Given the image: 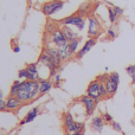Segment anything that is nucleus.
Here are the masks:
<instances>
[{
	"label": "nucleus",
	"mask_w": 135,
	"mask_h": 135,
	"mask_svg": "<svg viewBox=\"0 0 135 135\" xmlns=\"http://www.w3.org/2000/svg\"><path fill=\"white\" fill-rule=\"evenodd\" d=\"M39 95V82L38 81H21L19 90L17 93V97L21 101V103H28L31 101L38 98Z\"/></svg>",
	"instance_id": "f257e3e1"
},
{
	"label": "nucleus",
	"mask_w": 135,
	"mask_h": 135,
	"mask_svg": "<svg viewBox=\"0 0 135 135\" xmlns=\"http://www.w3.org/2000/svg\"><path fill=\"white\" fill-rule=\"evenodd\" d=\"M63 124H64V129H65L66 133H83L84 132V123L76 122L74 120V116L70 113L64 115Z\"/></svg>",
	"instance_id": "f03ea898"
},
{
	"label": "nucleus",
	"mask_w": 135,
	"mask_h": 135,
	"mask_svg": "<svg viewBox=\"0 0 135 135\" xmlns=\"http://www.w3.org/2000/svg\"><path fill=\"white\" fill-rule=\"evenodd\" d=\"M63 7H64V1H62V0H51V1L43 4L42 12L45 16H52V14L59 12Z\"/></svg>",
	"instance_id": "7ed1b4c3"
},
{
	"label": "nucleus",
	"mask_w": 135,
	"mask_h": 135,
	"mask_svg": "<svg viewBox=\"0 0 135 135\" xmlns=\"http://www.w3.org/2000/svg\"><path fill=\"white\" fill-rule=\"evenodd\" d=\"M39 62L44 66H46V68H49V69H50V75H51V77L55 76V75L57 74V69H59V68H61V65H58V64L56 63V61H55V59L52 58V57L50 56V55L47 54L45 50H44V52L40 55Z\"/></svg>",
	"instance_id": "20e7f679"
},
{
	"label": "nucleus",
	"mask_w": 135,
	"mask_h": 135,
	"mask_svg": "<svg viewBox=\"0 0 135 135\" xmlns=\"http://www.w3.org/2000/svg\"><path fill=\"white\" fill-rule=\"evenodd\" d=\"M61 23L65 26H76L78 30H83L84 26H85V20H84V17L81 14H72L66 18L62 19Z\"/></svg>",
	"instance_id": "39448f33"
},
{
	"label": "nucleus",
	"mask_w": 135,
	"mask_h": 135,
	"mask_svg": "<svg viewBox=\"0 0 135 135\" xmlns=\"http://www.w3.org/2000/svg\"><path fill=\"white\" fill-rule=\"evenodd\" d=\"M119 83H120V75L117 72H112L108 76V79L105 81V88H107L108 95L113 96L115 93L117 91L119 88Z\"/></svg>",
	"instance_id": "423d86ee"
},
{
	"label": "nucleus",
	"mask_w": 135,
	"mask_h": 135,
	"mask_svg": "<svg viewBox=\"0 0 135 135\" xmlns=\"http://www.w3.org/2000/svg\"><path fill=\"white\" fill-rule=\"evenodd\" d=\"M79 101H81V103L84 105V108H85L86 115H88V116L93 115V113L95 112L96 107H97L98 101L95 100L94 97H90L89 95H83V96H81Z\"/></svg>",
	"instance_id": "0eeeda50"
},
{
	"label": "nucleus",
	"mask_w": 135,
	"mask_h": 135,
	"mask_svg": "<svg viewBox=\"0 0 135 135\" xmlns=\"http://www.w3.org/2000/svg\"><path fill=\"white\" fill-rule=\"evenodd\" d=\"M86 95H89L90 97H94L97 101L102 97V94H101V82L97 78L89 83L88 88H86Z\"/></svg>",
	"instance_id": "6e6552de"
},
{
	"label": "nucleus",
	"mask_w": 135,
	"mask_h": 135,
	"mask_svg": "<svg viewBox=\"0 0 135 135\" xmlns=\"http://www.w3.org/2000/svg\"><path fill=\"white\" fill-rule=\"evenodd\" d=\"M100 32H101L100 21L95 17H90L89 18V25H88V36L90 38H95L100 35Z\"/></svg>",
	"instance_id": "1a4fd4ad"
},
{
	"label": "nucleus",
	"mask_w": 135,
	"mask_h": 135,
	"mask_svg": "<svg viewBox=\"0 0 135 135\" xmlns=\"http://www.w3.org/2000/svg\"><path fill=\"white\" fill-rule=\"evenodd\" d=\"M95 44H96V38H89V39L86 40L85 43H84L83 47H82V49L79 50V51H77V54H76V58H77V59L83 58L84 55L88 54V52L90 51V50L93 49L94 46H95Z\"/></svg>",
	"instance_id": "9d476101"
},
{
	"label": "nucleus",
	"mask_w": 135,
	"mask_h": 135,
	"mask_svg": "<svg viewBox=\"0 0 135 135\" xmlns=\"http://www.w3.org/2000/svg\"><path fill=\"white\" fill-rule=\"evenodd\" d=\"M51 42L54 43L57 47H59V46H62V45L69 43L66 40V38L64 37V35L62 33L61 28H59V30H57V31H55L54 33H51Z\"/></svg>",
	"instance_id": "9b49d317"
},
{
	"label": "nucleus",
	"mask_w": 135,
	"mask_h": 135,
	"mask_svg": "<svg viewBox=\"0 0 135 135\" xmlns=\"http://www.w3.org/2000/svg\"><path fill=\"white\" fill-rule=\"evenodd\" d=\"M18 77L20 79H26V81H38L39 79V75H36L33 72H31L27 68L25 69H21L20 71L18 72Z\"/></svg>",
	"instance_id": "f8f14e48"
},
{
	"label": "nucleus",
	"mask_w": 135,
	"mask_h": 135,
	"mask_svg": "<svg viewBox=\"0 0 135 135\" xmlns=\"http://www.w3.org/2000/svg\"><path fill=\"white\" fill-rule=\"evenodd\" d=\"M104 123L105 122L103 121L102 116H95V117H93V120H91V122H90L91 129L95 131V132H97V133H101V132L103 131Z\"/></svg>",
	"instance_id": "ddd939ff"
},
{
	"label": "nucleus",
	"mask_w": 135,
	"mask_h": 135,
	"mask_svg": "<svg viewBox=\"0 0 135 135\" xmlns=\"http://www.w3.org/2000/svg\"><path fill=\"white\" fill-rule=\"evenodd\" d=\"M54 86V83H52L50 79H40L39 81V95H45L46 93H49L50 90Z\"/></svg>",
	"instance_id": "4468645a"
},
{
	"label": "nucleus",
	"mask_w": 135,
	"mask_h": 135,
	"mask_svg": "<svg viewBox=\"0 0 135 135\" xmlns=\"http://www.w3.org/2000/svg\"><path fill=\"white\" fill-rule=\"evenodd\" d=\"M38 113H39V109H38L37 107L33 108V109H31L30 112L26 114V116L20 121V126H24V124H26V123H30V122H32L33 120H35L36 117L38 116Z\"/></svg>",
	"instance_id": "2eb2a0df"
},
{
	"label": "nucleus",
	"mask_w": 135,
	"mask_h": 135,
	"mask_svg": "<svg viewBox=\"0 0 135 135\" xmlns=\"http://www.w3.org/2000/svg\"><path fill=\"white\" fill-rule=\"evenodd\" d=\"M21 104V101L17 96H9L6 101V109L7 110H14L19 108Z\"/></svg>",
	"instance_id": "dca6fc26"
},
{
	"label": "nucleus",
	"mask_w": 135,
	"mask_h": 135,
	"mask_svg": "<svg viewBox=\"0 0 135 135\" xmlns=\"http://www.w3.org/2000/svg\"><path fill=\"white\" fill-rule=\"evenodd\" d=\"M58 49V52H59V57H61L62 61H66L71 57V54H70V49H69V44H64L62 46L57 47Z\"/></svg>",
	"instance_id": "f3484780"
},
{
	"label": "nucleus",
	"mask_w": 135,
	"mask_h": 135,
	"mask_svg": "<svg viewBox=\"0 0 135 135\" xmlns=\"http://www.w3.org/2000/svg\"><path fill=\"white\" fill-rule=\"evenodd\" d=\"M61 31H62V33L64 35V37L66 38L68 42H70V40H72V39H75V38H77L76 33H75L74 31H72L71 28L69 27V26L63 25V26L61 27Z\"/></svg>",
	"instance_id": "a211bd4d"
},
{
	"label": "nucleus",
	"mask_w": 135,
	"mask_h": 135,
	"mask_svg": "<svg viewBox=\"0 0 135 135\" xmlns=\"http://www.w3.org/2000/svg\"><path fill=\"white\" fill-rule=\"evenodd\" d=\"M68 44H69V49H70V54H71V56L74 54H77V49H78V45H79L78 38H75V39L70 40Z\"/></svg>",
	"instance_id": "6ab92c4d"
},
{
	"label": "nucleus",
	"mask_w": 135,
	"mask_h": 135,
	"mask_svg": "<svg viewBox=\"0 0 135 135\" xmlns=\"http://www.w3.org/2000/svg\"><path fill=\"white\" fill-rule=\"evenodd\" d=\"M20 83H21V81L17 79V81L14 82L13 84H12L11 90H9V96H17V93H18V90H19V86H20Z\"/></svg>",
	"instance_id": "aec40b11"
},
{
	"label": "nucleus",
	"mask_w": 135,
	"mask_h": 135,
	"mask_svg": "<svg viewBox=\"0 0 135 135\" xmlns=\"http://www.w3.org/2000/svg\"><path fill=\"white\" fill-rule=\"evenodd\" d=\"M126 71L127 74L129 75V77L132 78V84L135 85V64L134 65H129L126 68Z\"/></svg>",
	"instance_id": "412c9836"
},
{
	"label": "nucleus",
	"mask_w": 135,
	"mask_h": 135,
	"mask_svg": "<svg viewBox=\"0 0 135 135\" xmlns=\"http://www.w3.org/2000/svg\"><path fill=\"white\" fill-rule=\"evenodd\" d=\"M108 14H109V20H110V23H112V24H114L115 21H116L117 16H116V14H115L114 8H113V7H108Z\"/></svg>",
	"instance_id": "4be33fe9"
},
{
	"label": "nucleus",
	"mask_w": 135,
	"mask_h": 135,
	"mask_svg": "<svg viewBox=\"0 0 135 135\" xmlns=\"http://www.w3.org/2000/svg\"><path fill=\"white\" fill-rule=\"evenodd\" d=\"M101 116H102L103 121H104L105 123H112V122L114 121V120H113V116L109 114V113H103Z\"/></svg>",
	"instance_id": "5701e85b"
},
{
	"label": "nucleus",
	"mask_w": 135,
	"mask_h": 135,
	"mask_svg": "<svg viewBox=\"0 0 135 135\" xmlns=\"http://www.w3.org/2000/svg\"><path fill=\"white\" fill-rule=\"evenodd\" d=\"M110 124H112V128L114 129V131H116V132H119V133H122V134H123V131H122V127H121V124H120L119 122L113 121Z\"/></svg>",
	"instance_id": "b1692460"
},
{
	"label": "nucleus",
	"mask_w": 135,
	"mask_h": 135,
	"mask_svg": "<svg viewBox=\"0 0 135 135\" xmlns=\"http://www.w3.org/2000/svg\"><path fill=\"white\" fill-rule=\"evenodd\" d=\"M113 8H114V12H115V14H116L117 17H121L122 14H123V8H121V7H119V6H114Z\"/></svg>",
	"instance_id": "393cba45"
},
{
	"label": "nucleus",
	"mask_w": 135,
	"mask_h": 135,
	"mask_svg": "<svg viewBox=\"0 0 135 135\" xmlns=\"http://www.w3.org/2000/svg\"><path fill=\"white\" fill-rule=\"evenodd\" d=\"M52 77H54V84H55L56 86H58L59 83H61V81H62V79H61V76H59L58 74H56L55 76H52Z\"/></svg>",
	"instance_id": "a878e982"
},
{
	"label": "nucleus",
	"mask_w": 135,
	"mask_h": 135,
	"mask_svg": "<svg viewBox=\"0 0 135 135\" xmlns=\"http://www.w3.org/2000/svg\"><path fill=\"white\" fill-rule=\"evenodd\" d=\"M107 35H108V37L112 38V39H114V38L116 37V32H115L113 28H109V30L107 31Z\"/></svg>",
	"instance_id": "bb28decb"
},
{
	"label": "nucleus",
	"mask_w": 135,
	"mask_h": 135,
	"mask_svg": "<svg viewBox=\"0 0 135 135\" xmlns=\"http://www.w3.org/2000/svg\"><path fill=\"white\" fill-rule=\"evenodd\" d=\"M0 110H7L6 109V102L4 100H0Z\"/></svg>",
	"instance_id": "cd10ccee"
},
{
	"label": "nucleus",
	"mask_w": 135,
	"mask_h": 135,
	"mask_svg": "<svg viewBox=\"0 0 135 135\" xmlns=\"http://www.w3.org/2000/svg\"><path fill=\"white\" fill-rule=\"evenodd\" d=\"M66 135H83V133H66Z\"/></svg>",
	"instance_id": "c85d7f7f"
},
{
	"label": "nucleus",
	"mask_w": 135,
	"mask_h": 135,
	"mask_svg": "<svg viewBox=\"0 0 135 135\" xmlns=\"http://www.w3.org/2000/svg\"><path fill=\"white\" fill-rule=\"evenodd\" d=\"M13 51H14V52H19V51H20V47H19V46H14Z\"/></svg>",
	"instance_id": "c756f323"
},
{
	"label": "nucleus",
	"mask_w": 135,
	"mask_h": 135,
	"mask_svg": "<svg viewBox=\"0 0 135 135\" xmlns=\"http://www.w3.org/2000/svg\"><path fill=\"white\" fill-rule=\"evenodd\" d=\"M0 100H4V93H2V90H0Z\"/></svg>",
	"instance_id": "7c9ffc66"
},
{
	"label": "nucleus",
	"mask_w": 135,
	"mask_h": 135,
	"mask_svg": "<svg viewBox=\"0 0 135 135\" xmlns=\"http://www.w3.org/2000/svg\"><path fill=\"white\" fill-rule=\"evenodd\" d=\"M134 95H135V91H134Z\"/></svg>",
	"instance_id": "2f4dec72"
}]
</instances>
